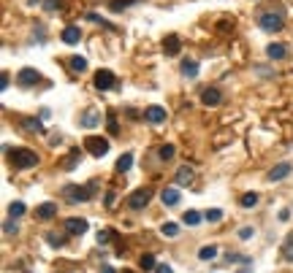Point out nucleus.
<instances>
[{"label":"nucleus","mask_w":293,"mask_h":273,"mask_svg":"<svg viewBox=\"0 0 293 273\" xmlns=\"http://www.w3.org/2000/svg\"><path fill=\"white\" fill-rule=\"evenodd\" d=\"M79 157H82V151H79V149H73V151L68 154V163H65V168H68V170H73V168H76V160H79Z\"/></svg>","instance_id":"2f4dec72"},{"label":"nucleus","mask_w":293,"mask_h":273,"mask_svg":"<svg viewBox=\"0 0 293 273\" xmlns=\"http://www.w3.org/2000/svg\"><path fill=\"white\" fill-rule=\"evenodd\" d=\"M82 125H84V127H90V130H93V127H98V125H100V116L95 114V111H87V114L82 116Z\"/></svg>","instance_id":"aec40b11"},{"label":"nucleus","mask_w":293,"mask_h":273,"mask_svg":"<svg viewBox=\"0 0 293 273\" xmlns=\"http://www.w3.org/2000/svg\"><path fill=\"white\" fill-rule=\"evenodd\" d=\"M24 214V203H19V200H14L11 206H8V216L11 219H19V216Z\"/></svg>","instance_id":"393cba45"},{"label":"nucleus","mask_w":293,"mask_h":273,"mask_svg":"<svg viewBox=\"0 0 293 273\" xmlns=\"http://www.w3.org/2000/svg\"><path fill=\"white\" fill-rule=\"evenodd\" d=\"M47 244H52L54 249H57V246L65 244V235H57V232H47Z\"/></svg>","instance_id":"c85d7f7f"},{"label":"nucleus","mask_w":293,"mask_h":273,"mask_svg":"<svg viewBox=\"0 0 293 273\" xmlns=\"http://www.w3.org/2000/svg\"><path fill=\"white\" fill-rule=\"evenodd\" d=\"M282 257H285L288 262H293V235H288L285 246H282Z\"/></svg>","instance_id":"cd10ccee"},{"label":"nucleus","mask_w":293,"mask_h":273,"mask_svg":"<svg viewBox=\"0 0 293 273\" xmlns=\"http://www.w3.org/2000/svg\"><path fill=\"white\" fill-rule=\"evenodd\" d=\"M163 52L169 54V57H176V54L182 52V41H179V35H166V41H163Z\"/></svg>","instance_id":"9d476101"},{"label":"nucleus","mask_w":293,"mask_h":273,"mask_svg":"<svg viewBox=\"0 0 293 273\" xmlns=\"http://www.w3.org/2000/svg\"><path fill=\"white\" fill-rule=\"evenodd\" d=\"M160 200H163L166 206H176V203H179V189H174V187H166V189L160 192Z\"/></svg>","instance_id":"2eb2a0df"},{"label":"nucleus","mask_w":293,"mask_h":273,"mask_svg":"<svg viewBox=\"0 0 293 273\" xmlns=\"http://www.w3.org/2000/svg\"><path fill=\"white\" fill-rule=\"evenodd\" d=\"M258 24L266 33H280V30L285 27V14L282 11H264L258 17Z\"/></svg>","instance_id":"7ed1b4c3"},{"label":"nucleus","mask_w":293,"mask_h":273,"mask_svg":"<svg viewBox=\"0 0 293 273\" xmlns=\"http://www.w3.org/2000/svg\"><path fill=\"white\" fill-rule=\"evenodd\" d=\"M139 265H141V271H144V273H149V271H158V262H155V257H152V254H141Z\"/></svg>","instance_id":"6ab92c4d"},{"label":"nucleus","mask_w":293,"mask_h":273,"mask_svg":"<svg viewBox=\"0 0 293 273\" xmlns=\"http://www.w3.org/2000/svg\"><path fill=\"white\" fill-rule=\"evenodd\" d=\"M114 206V192H106V209H112Z\"/></svg>","instance_id":"4c0bfd02"},{"label":"nucleus","mask_w":293,"mask_h":273,"mask_svg":"<svg viewBox=\"0 0 293 273\" xmlns=\"http://www.w3.org/2000/svg\"><path fill=\"white\" fill-rule=\"evenodd\" d=\"M6 87H8V76L3 73V76H0V89H6Z\"/></svg>","instance_id":"a19ab883"},{"label":"nucleus","mask_w":293,"mask_h":273,"mask_svg":"<svg viewBox=\"0 0 293 273\" xmlns=\"http://www.w3.org/2000/svg\"><path fill=\"white\" fill-rule=\"evenodd\" d=\"M291 170H293V165H291V163H280V165H274V168L269 170V181H282L285 176H291Z\"/></svg>","instance_id":"9b49d317"},{"label":"nucleus","mask_w":293,"mask_h":273,"mask_svg":"<svg viewBox=\"0 0 293 273\" xmlns=\"http://www.w3.org/2000/svg\"><path fill=\"white\" fill-rule=\"evenodd\" d=\"M130 165H133V154H122V157L117 160V170H120V173L130 170Z\"/></svg>","instance_id":"b1692460"},{"label":"nucleus","mask_w":293,"mask_h":273,"mask_svg":"<svg viewBox=\"0 0 293 273\" xmlns=\"http://www.w3.org/2000/svg\"><path fill=\"white\" fill-rule=\"evenodd\" d=\"M60 6H63V0H47V8H49V11H57Z\"/></svg>","instance_id":"f704fd0d"},{"label":"nucleus","mask_w":293,"mask_h":273,"mask_svg":"<svg viewBox=\"0 0 293 273\" xmlns=\"http://www.w3.org/2000/svg\"><path fill=\"white\" fill-rule=\"evenodd\" d=\"M255 206H258V195H255V192L242 195V209H255Z\"/></svg>","instance_id":"4be33fe9"},{"label":"nucleus","mask_w":293,"mask_h":273,"mask_svg":"<svg viewBox=\"0 0 293 273\" xmlns=\"http://www.w3.org/2000/svg\"><path fill=\"white\" fill-rule=\"evenodd\" d=\"M204 216H206L209 222H220V219H223V211H220V209H209Z\"/></svg>","instance_id":"72a5a7b5"},{"label":"nucleus","mask_w":293,"mask_h":273,"mask_svg":"<svg viewBox=\"0 0 293 273\" xmlns=\"http://www.w3.org/2000/svg\"><path fill=\"white\" fill-rule=\"evenodd\" d=\"M35 216H38V219H52V216H57V203H41L35 209Z\"/></svg>","instance_id":"ddd939ff"},{"label":"nucleus","mask_w":293,"mask_h":273,"mask_svg":"<svg viewBox=\"0 0 293 273\" xmlns=\"http://www.w3.org/2000/svg\"><path fill=\"white\" fill-rule=\"evenodd\" d=\"M79 38H82V33H79V27H73V24L63 30V41L65 43H79Z\"/></svg>","instance_id":"f3484780"},{"label":"nucleus","mask_w":293,"mask_h":273,"mask_svg":"<svg viewBox=\"0 0 293 273\" xmlns=\"http://www.w3.org/2000/svg\"><path fill=\"white\" fill-rule=\"evenodd\" d=\"M144 119L149 125H160L166 122V108H160V105H149V108L144 111Z\"/></svg>","instance_id":"1a4fd4ad"},{"label":"nucleus","mask_w":293,"mask_h":273,"mask_svg":"<svg viewBox=\"0 0 293 273\" xmlns=\"http://www.w3.org/2000/svg\"><path fill=\"white\" fill-rule=\"evenodd\" d=\"M71 68L76 70V73H79V70H87V60H84V57H73V60H71Z\"/></svg>","instance_id":"473e14b6"},{"label":"nucleus","mask_w":293,"mask_h":273,"mask_svg":"<svg viewBox=\"0 0 293 273\" xmlns=\"http://www.w3.org/2000/svg\"><path fill=\"white\" fill-rule=\"evenodd\" d=\"M201 103L215 108V105L223 103V95H220V89H217V87H206L204 92H201Z\"/></svg>","instance_id":"423d86ee"},{"label":"nucleus","mask_w":293,"mask_h":273,"mask_svg":"<svg viewBox=\"0 0 293 273\" xmlns=\"http://www.w3.org/2000/svg\"><path fill=\"white\" fill-rule=\"evenodd\" d=\"M158 154H160V160H171V157L176 154V149H174L171 144H163V146H160V151H158Z\"/></svg>","instance_id":"c756f323"},{"label":"nucleus","mask_w":293,"mask_h":273,"mask_svg":"<svg viewBox=\"0 0 293 273\" xmlns=\"http://www.w3.org/2000/svg\"><path fill=\"white\" fill-rule=\"evenodd\" d=\"M149 200H152V189H149V187H141V189H136L133 195L128 198V206L133 211H141L146 203H149Z\"/></svg>","instance_id":"20e7f679"},{"label":"nucleus","mask_w":293,"mask_h":273,"mask_svg":"<svg viewBox=\"0 0 293 273\" xmlns=\"http://www.w3.org/2000/svg\"><path fill=\"white\" fill-rule=\"evenodd\" d=\"M112 238V232L109 230H103V232H98V244H106V241Z\"/></svg>","instance_id":"c9c22d12"},{"label":"nucleus","mask_w":293,"mask_h":273,"mask_svg":"<svg viewBox=\"0 0 293 273\" xmlns=\"http://www.w3.org/2000/svg\"><path fill=\"white\" fill-rule=\"evenodd\" d=\"M38 79H41V76H38V70H35V68H22L17 73V82L22 84V87H33Z\"/></svg>","instance_id":"0eeeda50"},{"label":"nucleus","mask_w":293,"mask_h":273,"mask_svg":"<svg viewBox=\"0 0 293 273\" xmlns=\"http://www.w3.org/2000/svg\"><path fill=\"white\" fill-rule=\"evenodd\" d=\"M182 73L188 76V79H195V76H198V63H195V60H185V63H182Z\"/></svg>","instance_id":"a211bd4d"},{"label":"nucleus","mask_w":293,"mask_h":273,"mask_svg":"<svg viewBox=\"0 0 293 273\" xmlns=\"http://www.w3.org/2000/svg\"><path fill=\"white\" fill-rule=\"evenodd\" d=\"M130 3H141V0H112V11H114V14H120V11H125V8L130 6Z\"/></svg>","instance_id":"a878e982"},{"label":"nucleus","mask_w":293,"mask_h":273,"mask_svg":"<svg viewBox=\"0 0 293 273\" xmlns=\"http://www.w3.org/2000/svg\"><path fill=\"white\" fill-rule=\"evenodd\" d=\"M266 54H269V60H285L288 57V46L285 43H271V46L266 49Z\"/></svg>","instance_id":"dca6fc26"},{"label":"nucleus","mask_w":293,"mask_h":273,"mask_svg":"<svg viewBox=\"0 0 293 273\" xmlns=\"http://www.w3.org/2000/svg\"><path fill=\"white\" fill-rule=\"evenodd\" d=\"M217 257V246H201L198 249V260H215Z\"/></svg>","instance_id":"5701e85b"},{"label":"nucleus","mask_w":293,"mask_h":273,"mask_svg":"<svg viewBox=\"0 0 293 273\" xmlns=\"http://www.w3.org/2000/svg\"><path fill=\"white\" fill-rule=\"evenodd\" d=\"M114 73L112 70H98V73H95V87L98 89H112L114 87Z\"/></svg>","instance_id":"6e6552de"},{"label":"nucleus","mask_w":293,"mask_h":273,"mask_svg":"<svg viewBox=\"0 0 293 273\" xmlns=\"http://www.w3.org/2000/svg\"><path fill=\"white\" fill-rule=\"evenodd\" d=\"M236 273H252V268H250V265H244V268H239Z\"/></svg>","instance_id":"c03bdc74"},{"label":"nucleus","mask_w":293,"mask_h":273,"mask_svg":"<svg viewBox=\"0 0 293 273\" xmlns=\"http://www.w3.org/2000/svg\"><path fill=\"white\" fill-rule=\"evenodd\" d=\"M174 179H176V184H179V187H188L190 181H193V168L182 165V168L176 170V176H174Z\"/></svg>","instance_id":"4468645a"},{"label":"nucleus","mask_w":293,"mask_h":273,"mask_svg":"<svg viewBox=\"0 0 293 273\" xmlns=\"http://www.w3.org/2000/svg\"><path fill=\"white\" fill-rule=\"evenodd\" d=\"M109 130H112V133H117V119H114V116H109Z\"/></svg>","instance_id":"58836bf2"},{"label":"nucleus","mask_w":293,"mask_h":273,"mask_svg":"<svg viewBox=\"0 0 293 273\" xmlns=\"http://www.w3.org/2000/svg\"><path fill=\"white\" fill-rule=\"evenodd\" d=\"M65 230H68L71 235H82V232H87V219H76V216H71V219L65 222Z\"/></svg>","instance_id":"f8f14e48"},{"label":"nucleus","mask_w":293,"mask_h":273,"mask_svg":"<svg viewBox=\"0 0 293 273\" xmlns=\"http://www.w3.org/2000/svg\"><path fill=\"white\" fill-rule=\"evenodd\" d=\"M3 230H6V232H17V225H14V222H6V227H3Z\"/></svg>","instance_id":"ea45409f"},{"label":"nucleus","mask_w":293,"mask_h":273,"mask_svg":"<svg viewBox=\"0 0 293 273\" xmlns=\"http://www.w3.org/2000/svg\"><path fill=\"white\" fill-rule=\"evenodd\" d=\"M100 273H117V271H114L112 265H103V268H100Z\"/></svg>","instance_id":"37998d69"},{"label":"nucleus","mask_w":293,"mask_h":273,"mask_svg":"<svg viewBox=\"0 0 293 273\" xmlns=\"http://www.w3.org/2000/svg\"><path fill=\"white\" fill-rule=\"evenodd\" d=\"M95 192H98V181H90L87 187H65L63 189V198L68 200V203H84V200L95 198Z\"/></svg>","instance_id":"f257e3e1"},{"label":"nucleus","mask_w":293,"mask_h":273,"mask_svg":"<svg viewBox=\"0 0 293 273\" xmlns=\"http://www.w3.org/2000/svg\"><path fill=\"white\" fill-rule=\"evenodd\" d=\"M160 232H163V235H169V238H174L176 232H179V225H176V222H166V225L160 227Z\"/></svg>","instance_id":"bb28decb"},{"label":"nucleus","mask_w":293,"mask_h":273,"mask_svg":"<svg viewBox=\"0 0 293 273\" xmlns=\"http://www.w3.org/2000/svg\"><path fill=\"white\" fill-rule=\"evenodd\" d=\"M84 149H87L93 157H103L106 151H109V141H106V138H98V135H90V138L84 141Z\"/></svg>","instance_id":"39448f33"},{"label":"nucleus","mask_w":293,"mask_h":273,"mask_svg":"<svg viewBox=\"0 0 293 273\" xmlns=\"http://www.w3.org/2000/svg\"><path fill=\"white\" fill-rule=\"evenodd\" d=\"M22 125H24V127H27V130H35V133H41V119H27V116H24V119H22Z\"/></svg>","instance_id":"7c9ffc66"},{"label":"nucleus","mask_w":293,"mask_h":273,"mask_svg":"<svg viewBox=\"0 0 293 273\" xmlns=\"http://www.w3.org/2000/svg\"><path fill=\"white\" fill-rule=\"evenodd\" d=\"M155 273H174V271H171L169 265H158V271H155Z\"/></svg>","instance_id":"79ce46f5"},{"label":"nucleus","mask_w":293,"mask_h":273,"mask_svg":"<svg viewBox=\"0 0 293 273\" xmlns=\"http://www.w3.org/2000/svg\"><path fill=\"white\" fill-rule=\"evenodd\" d=\"M8 160L14 163V168H22V170L38 165V154L33 149H8Z\"/></svg>","instance_id":"f03ea898"},{"label":"nucleus","mask_w":293,"mask_h":273,"mask_svg":"<svg viewBox=\"0 0 293 273\" xmlns=\"http://www.w3.org/2000/svg\"><path fill=\"white\" fill-rule=\"evenodd\" d=\"M182 222H185L188 227H198V225H201V214H198V211H185Z\"/></svg>","instance_id":"412c9836"},{"label":"nucleus","mask_w":293,"mask_h":273,"mask_svg":"<svg viewBox=\"0 0 293 273\" xmlns=\"http://www.w3.org/2000/svg\"><path fill=\"white\" fill-rule=\"evenodd\" d=\"M250 235H252V227H242V230H239V238H242V241L250 238Z\"/></svg>","instance_id":"e433bc0d"}]
</instances>
